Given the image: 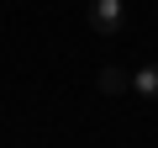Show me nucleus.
Returning <instances> with one entry per match:
<instances>
[{
    "mask_svg": "<svg viewBox=\"0 0 158 148\" xmlns=\"http://www.w3.org/2000/svg\"><path fill=\"white\" fill-rule=\"evenodd\" d=\"M132 90L148 95V101H158V63H137L132 69Z\"/></svg>",
    "mask_w": 158,
    "mask_h": 148,
    "instance_id": "obj_2",
    "label": "nucleus"
},
{
    "mask_svg": "<svg viewBox=\"0 0 158 148\" xmlns=\"http://www.w3.org/2000/svg\"><path fill=\"white\" fill-rule=\"evenodd\" d=\"M90 27H95L100 37H121V27H127V6H121V0H95V6H90Z\"/></svg>",
    "mask_w": 158,
    "mask_h": 148,
    "instance_id": "obj_1",
    "label": "nucleus"
},
{
    "mask_svg": "<svg viewBox=\"0 0 158 148\" xmlns=\"http://www.w3.org/2000/svg\"><path fill=\"white\" fill-rule=\"evenodd\" d=\"M100 90H106V95L132 90V74H127V69H116V63H111V69H100Z\"/></svg>",
    "mask_w": 158,
    "mask_h": 148,
    "instance_id": "obj_3",
    "label": "nucleus"
}]
</instances>
